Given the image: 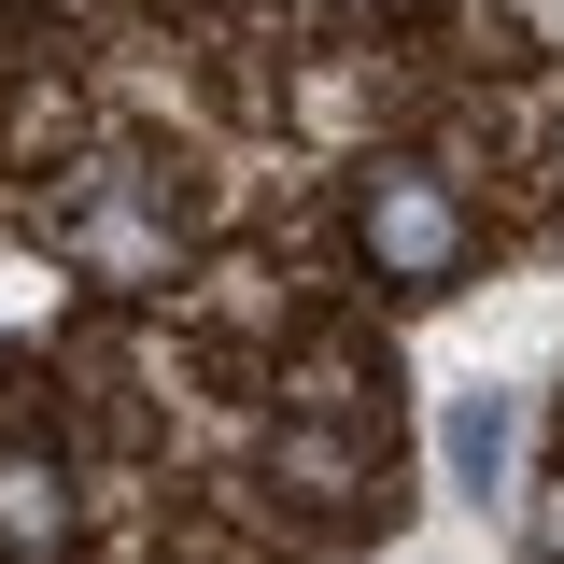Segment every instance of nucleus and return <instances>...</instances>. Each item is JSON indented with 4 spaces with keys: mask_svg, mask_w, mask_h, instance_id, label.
Instances as JSON below:
<instances>
[{
    "mask_svg": "<svg viewBox=\"0 0 564 564\" xmlns=\"http://www.w3.org/2000/svg\"><path fill=\"white\" fill-rule=\"evenodd\" d=\"M57 508H70V494H57V466H43V452H0V551L43 564V551H57Z\"/></svg>",
    "mask_w": 564,
    "mask_h": 564,
    "instance_id": "4",
    "label": "nucleus"
},
{
    "mask_svg": "<svg viewBox=\"0 0 564 564\" xmlns=\"http://www.w3.org/2000/svg\"><path fill=\"white\" fill-rule=\"evenodd\" d=\"M452 480H466V508H508V480H522V410L508 395H452Z\"/></svg>",
    "mask_w": 564,
    "mask_h": 564,
    "instance_id": "3",
    "label": "nucleus"
},
{
    "mask_svg": "<svg viewBox=\"0 0 564 564\" xmlns=\"http://www.w3.org/2000/svg\"><path fill=\"white\" fill-rule=\"evenodd\" d=\"M367 254L410 282V296H437V282L466 269V212H452V184H437V170H367Z\"/></svg>",
    "mask_w": 564,
    "mask_h": 564,
    "instance_id": "1",
    "label": "nucleus"
},
{
    "mask_svg": "<svg viewBox=\"0 0 564 564\" xmlns=\"http://www.w3.org/2000/svg\"><path fill=\"white\" fill-rule=\"evenodd\" d=\"M70 254H85L99 282H128V296H141V282H170V212L141 198V184H99V198L70 212Z\"/></svg>",
    "mask_w": 564,
    "mask_h": 564,
    "instance_id": "2",
    "label": "nucleus"
}]
</instances>
